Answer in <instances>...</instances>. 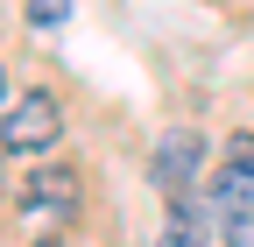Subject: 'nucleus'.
Wrapping results in <instances>:
<instances>
[{
    "label": "nucleus",
    "mask_w": 254,
    "mask_h": 247,
    "mask_svg": "<svg viewBox=\"0 0 254 247\" xmlns=\"http://www.w3.org/2000/svg\"><path fill=\"white\" fill-rule=\"evenodd\" d=\"M155 247H205V226H198V212H170V226H163V240H155Z\"/></svg>",
    "instance_id": "5"
},
{
    "label": "nucleus",
    "mask_w": 254,
    "mask_h": 247,
    "mask_svg": "<svg viewBox=\"0 0 254 247\" xmlns=\"http://www.w3.org/2000/svg\"><path fill=\"white\" fill-rule=\"evenodd\" d=\"M226 247H254V212H233L226 219Z\"/></svg>",
    "instance_id": "7"
},
{
    "label": "nucleus",
    "mask_w": 254,
    "mask_h": 247,
    "mask_svg": "<svg viewBox=\"0 0 254 247\" xmlns=\"http://www.w3.org/2000/svg\"><path fill=\"white\" fill-rule=\"evenodd\" d=\"M233 163H254V127H240V134H233Z\"/></svg>",
    "instance_id": "8"
},
{
    "label": "nucleus",
    "mask_w": 254,
    "mask_h": 247,
    "mask_svg": "<svg viewBox=\"0 0 254 247\" xmlns=\"http://www.w3.org/2000/svg\"><path fill=\"white\" fill-rule=\"evenodd\" d=\"M78 170L71 163H28V177H21V191H14V212L28 226H43V233H57L64 219H78Z\"/></svg>",
    "instance_id": "1"
},
{
    "label": "nucleus",
    "mask_w": 254,
    "mask_h": 247,
    "mask_svg": "<svg viewBox=\"0 0 254 247\" xmlns=\"http://www.w3.org/2000/svg\"><path fill=\"white\" fill-rule=\"evenodd\" d=\"M36 247H64V240H36Z\"/></svg>",
    "instance_id": "11"
},
{
    "label": "nucleus",
    "mask_w": 254,
    "mask_h": 247,
    "mask_svg": "<svg viewBox=\"0 0 254 247\" xmlns=\"http://www.w3.org/2000/svg\"><path fill=\"white\" fill-rule=\"evenodd\" d=\"M212 205L226 212V219H233V212H254V163H226V170H219L212 177Z\"/></svg>",
    "instance_id": "4"
},
{
    "label": "nucleus",
    "mask_w": 254,
    "mask_h": 247,
    "mask_svg": "<svg viewBox=\"0 0 254 247\" xmlns=\"http://www.w3.org/2000/svg\"><path fill=\"white\" fill-rule=\"evenodd\" d=\"M0 156H7V148H0ZM0 191H7V163H0Z\"/></svg>",
    "instance_id": "10"
},
{
    "label": "nucleus",
    "mask_w": 254,
    "mask_h": 247,
    "mask_svg": "<svg viewBox=\"0 0 254 247\" xmlns=\"http://www.w3.org/2000/svg\"><path fill=\"white\" fill-rule=\"evenodd\" d=\"M57 141H64V106L50 92H21V99L0 113V148H7V156H43Z\"/></svg>",
    "instance_id": "2"
},
{
    "label": "nucleus",
    "mask_w": 254,
    "mask_h": 247,
    "mask_svg": "<svg viewBox=\"0 0 254 247\" xmlns=\"http://www.w3.org/2000/svg\"><path fill=\"white\" fill-rule=\"evenodd\" d=\"M7 106H14V99H7V71H0V113H7Z\"/></svg>",
    "instance_id": "9"
},
{
    "label": "nucleus",
    "mask_w": 254,
    "mask_h": 247,
    "mask_svg": "<svg viewBox=\"0 0 254 247\" xmlns=\"http://www.w3.org/2000/svg\"><path fill=\"white\" fill-rule=\"evenodd\" d=\"M64 14H71V0H28V21L36 28H64Z\"/></svg>",
    "instance_id": "6"
},
{
    "label": "nucleus",
    "mask_w": 254,
    "mask_h": 247,
    "mask_svg": "<svg viewBox=\"0 0 254 247\" xmlns=\"http://www.w3.org/2000/svg\"><path fill=\"white\" fill-rule=\"evenodd\" d=\"M198 163H205V134L198 127H170L155 141V156H148V177H155L163 198H184L190 184H198Z\"/></svg>",
    "instance_id": "3"
}]
</instances>
